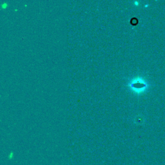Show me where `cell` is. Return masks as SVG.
<instances>
[{
    "mask_svg": "<svg viewBox=\"0 0 165 165\" xmlns=\"http://www.w3.org/2000/svg\"><path fill=\"white\" fill-rule=\"evenodd\" d=\"M2 9H6V8L7 7V6H8V4H7V3H6V2H3L2 4Z\"/></svg>",
    "mask_w": 165,
    "mask_h": 165,
    "instance_id": "1",
    "label": "cell"
}]
</instances>
